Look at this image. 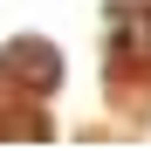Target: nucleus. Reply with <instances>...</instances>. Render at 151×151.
<instances>
[{"mask_svg":"<svg viewBox=\"0 0 151 151\" xmlns=\"http://www.w3.org/2000/svg\"><path fill=\"white\" fill-rule=\"evenodd\" d=\"M137 48H144V55H151V14L137 21Z\"/></svg>","mask_w":151,"mask_h":151,"instance_id":"nucleus-2","label":"nucleus"},{"mask_svg":"<svg viewBox=\"0 0 151 151\" xmlns=\"http://www.w3.org/2000/svg\"><path fill=\"white\" fill-rule=\"evenodd\" d=\"M0 76L21 83V89H55L62 83V55H55V41L21 35V41H7V55H0Z\"/></svg>","mask_w":151,"mask_h":151,"instance_id":"nucleus-1","label":"nucleus"}]
</instances>
